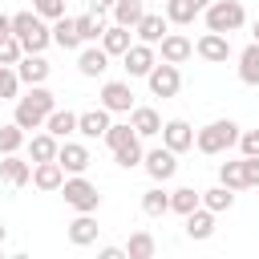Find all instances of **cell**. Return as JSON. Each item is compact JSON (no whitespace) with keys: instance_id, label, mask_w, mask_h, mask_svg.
<instances>
[{"instance_id":"obj_33","label":"cell","mask_w":259,"mask_h":259,"mask_svg":"<svg viewBox=\"0 0 259 259\" xmlns=\"http://www.w3.org/2000/svg\"><path fill=\"white\" fill-rule=\"evenodd\" d=\"M142 210H146V214H166V210H170V194H166V190H146Z\"/></svg>"},{"instance_id":"obj_21","label":"cell","mask_w":259,"mask_h":259,"mask_svg":"<svg viewBox=\"0 0 259 259\" xmlns=\"http://www.w3.org/2000/svg\"><path fill=\"white\" fill-rule=\"evenodd\" d=\"M239 77H243L247 85H259V40L243 49V57H239Z\"/></svg>"},{"instance_id":"obj_35","label":"cell","mask_w":259,"mask_h":259,"mask_svg":"<svg viewBox=\"0 0 259 259\" xmlns=\"http://www.w3.org/2000/svg\"><path fill=\"white\" fill-rule=\"evenodd\" d=\"M125 255H130V259H150V255H154V239H150L146 231H138V235L130 239V247H125Z\"/></svg>"},{"instance_id":"obj_20","label":"cell","mask_w":259,"mask_h":259,"mask_svg":"<svg viewBox=\"0 0 259 259\" xmlns=\"http://www.w3.org/2000/svg\"><path fill=\"white\" fill-rule=\"evenodd\" d=\"M53 40L61 45V49H73L77 40H81V32H77V16H57V28H53Z\"/></svg>"},{"instance_id":"obj_31","label":"cell","mask_w":259,"mask_h":259,"mask_svg":"<svg viewBox=\"0 0 259 259\" xmlns=\"http://www.w3.org/2000/svg\"><path fill=\"white\" fill-rule=\"evenodd\" d=\"M57 158V138L53 134H36L32 138V162H49Z\"/></svg>"},{"instance_id":"obj_3","label":"cell","mask_w":259,"mask_h":259,"mask_svg":"<svg viewBox=\"0 0 259 259\" xmlns=\"http://www.w3.org/2000/svg\"><path fill=\"white\" fill-rule=\"evenodd\" d=\"M12 32L20 36V45H24L28 53H40V49L49 45V36H53V32L40 24V16H32V12H16V16H12Z\"/></svg>"},{"instance_id":"obj_46","label":"cell","mask_w":259,"mask_h":259,"mask_svg":"<svg viewBox=\"0 0 259 259\" xmlns=\"http://www.w3.org/2000/svg\"><path fill=\"white\" fill-rule=\"evenodd\" d=\"M109 4H113V0H89V8H97V12H105Z\"/></svg>"},{"instance_id":"obj_43","label":"cell","mask_w":259,"mask_h":259,"mask_svg":"<svg viewBox=\"0 0 259 259\" xmlns=\"http://www.w3.org/2000/svg\"><path fill=\"white\" fill-rule=\"evenodd\" d=\"M243 166H247V186H255V182H259V158H251V154H247V158H243Z\"/></svg>"},{"instance_id":"obj_15","label":"cell","mask_w":259,"mask_h":259,"mask_svg":"<svg viewBox=\"0 0 259 259\" xmlns=\"http://www.w3.org/2000/svg\"><path fill=\"white\" fill-rule=\"evenodd\" d=\"M158 134L166 138V146H170L174 154H178V150H186V146L194 142V134H190V125H186V121H166Z\"/></svg>"},{"instance_id":"obj_22","label":"cell","mask_w":259,"mask_h":259,"mask_svg":"<svg viewBox=\"0 0 259 259\" xmlns=\"http://www.w3.org/2000/svg\"><path fill=\"white\" fill-rule=\"evenodd\" d=\"M134 28L142 32V40H146V45H154V40H162V36H166V20H162V16H154V12H142V20H138Z\"/></svg>"},{"instance_id":"obj_28","label":"cell","mask_w":259,"mask_h":259,"mask_svg":"<svg viewBox=\"0 0 259 259\" xmlns=\"http://www.w3.org/2000/svg\"><path fill=\"white\" fill-rule=\"evenodd\" d=\"M113 12H117V24L134 28L142 20V0H113Z\"/></svg>"},{"instance_id":"obj_38","label":"cell","mask_w":259,"mask_h":259,"mask_svg":"<svg viewBox=\"0 0 259 259\" xmlns=\"http://www.w3.org/2000/svg\"><path fill=\"white\" fill-rule=\"evenodd\" d=\"M194 206H198V194H194L190 186H182V190L170 194V210H182V214H186V210H194Z\"/></svg>"},{"instance_id":"obj_5","label":"cell","mask_w":259,"mask_h":259,"mask_svg":"<svg viewBox=\"0 0 259 259\" xmlns=\"http://www.w3.org/2000/svg\"><path fill=\"white\" fill-rule=\"evenodd\" d=\"M61 190H65V202L77 206V210H93V206H97V186L85 182V178H65Z\"/></svg>"},{"instance_id":"obj_26","label":"cell","mask_w":259,"mask_h":259,"mask_svg":"<svg viewBox=\"0 0 259 259\" xmlns=\"http://www.w3.org/2000/svg\"><path fill=\"white\" fill-rule=\"evenodd\" d=\"M45 121H49V134H53V138H65V134L77 130V113H69V109H53Z\"/></svg>"},{"instance_id":"obj_6","label":"cell","mask_w":259,"mask_h":259,"mask_svg":"<svg viewBox=\"0 0 259 259\" xmlns=\"http://www.w3.org/2000/svg\"><path fill=\"white\" fill-rule=\"evenodd\" d=\"M178 85H182V77H178V65H154L150 69V89L158 93V97H174L178 93Z\"/></svg>"},{"instance_id":"obj_45","label":"cell","mask_w":259,"mask_h":259,"mask_svg":"<svg viewBox=\"0 0 259 259\" xmlns=\"http://www.w3.org/2000/svg\"><path fill=\"white\" fill-rule=\"evenodd\" d=\"M0 32H12V16H4V12H0Z\"/></svg>"},{"instance_id":"obj_14","label":"cell","mask_w":259,"mask_h":259,"mask_svg":"<svg viewBox=\"0 0 259 259\" xmlns=\"http://www.w3.org/2000/svg\"><path fill=\"white\" fill-rule=\"evenodd\" d=\"M16 77H20V81H28V85H40V81L49 77V61H45V57H36V53H28V57L20 61Z\"/></svg>"},{"instance_id":"obj_18","label":"cell","mask_w":259,"mask_h":259,"mask_svg":"<svg viewBox=\"0 0 259 259\" xmlns=\"http://www.w3.org/2000/svg\"><path fill=\"white\" fill-rule=\"evenodd\" d=\"M210 231H214L210 206H206V210H198V206H194V210H186V235H190V239H206Z\"/></svg>"},{"instance_id":"obj_29","label":"cell","mask_w":259,"mask_h":259,"mask_svg":"<svg viewBox=\"0 0 259 259\" xmlns=\"http://www.w3.org/2000/svg\"><path fill=\"white\" fill-rule=\"evenodd\" d=\"M113 154H117V166H138V162H142V142H138V134H134L130 142L113 146Z\"/></svg>"},{"instance_id":"obj_36","label":"cell","mask_w":259,"mask_h":259,"mask_svg":"<svg viewBox=\"0 0 259 259\" xmlns=\"http://www.w3.org/2000/svg\"><path fill=\"white\" fill-rule=\"evenodd\" d=\"M20 142H24V125H20V121H12V125H0V150H4V154H12Z\"/></svg>"},{"instance_id":"obj_24","label":"cell","mask_w":259,"mask_h":259,"mask_svg":"<svg viewBox=\"0 0 259 259\" xmlns=\"http://www.w3.org/2000/svg\"><path fill=\"white\" fill-rule=\"evenodd\" d=\"M101 49H105V53H125V49H130V28H125V24L105 28V32H101Z\"/></svg>"},{"instance_id":"obj_4","label":"cell","mask_w":259,"mask_h":259,"mask_svg":"<svg viewBox=\"0 0 259 259\" xmlns=\"http://www.w3.org/2000/svg\"><path fill=\"white\" fill-rule=\"evenodd\" d=\"M231 142H239V125L235 121H210L206 130H198V150L202 154H219Z\"/></svg>"},{"instance_id":"obj_12","label":"cell","mask_w":259,"mask_h":259,"mask_svg":"<svg viewBox=\"0 0 259 259\" xmlns=\"http://www.w3.org/2000/svg\"><path fill=\"white\" fill-rule=\"evenodd\" d=\"M174 166H178V162H174V150H170V146H166V150H150V154H146V170H150L158 182H166V178L174 174Z\"/></svg>"},{"instance_id":"obj_47","label":"cell","mask_w":259,"mask_h":259,"mask_svg":"<svg viewBox=\"0 0 259 259\" xmlns=\"http://www.w3.org/2000/svg\"><path fill=\"white\" fill-rule=\"evenodd\" d=\"M190 4H194V8H206V4H210V0H190Z\"/></svg>"},{"instance_id":"obj_48","label":"cell","mask_w":259,"mask_h":259,"mask_svg":"<svg viewBox=\"0 0 259 259\" xmlns=\"http://www.w3.org/2000/svg\"><path fill=\"white\" fill-rule=\"evenodd\" d=\"M255 40H259V20H255Z\"/></svg>"},{"instance_id":"obj_42","label":"cell","mask_w":259,"mask_h":259,"mask_svg":"<svg viewBox=\"0 0 259 259\" xmlns=\"http://www.w3.org/2000/svg\"><path fill=\"white\" fill-rule=\"evenodd\" d=\"M36 8H40L45 16H61V12H65V0H36Z\"/></svg>"},{"instance_id":"obj_25","label":"cell","mask_w":259,"mask_h":259,"mask_svg":"<svg viewBox=\"0 0 259 259\" xmlns=\"http://www.w3.org/2000/svg\"><path fill=\"white\" fill-rule=\"evenodd\" d=\"M77 65H81V73H85V77H97V73H105V65H109V53H105V49H85Z\"/></svg>"},{"instance_id":"obj_40","label":"cell","mask_w":259,"mask_h":259,"mask_svg":"<svg viewBox=\"0 0 259 259\" xmlns=\"http://www.w3.org/2000/svg\"><path fill=\"white\" fill-rule=\"evenodd\" d=\"M16 81H20V77L0 65V97H16Z\"/></svg>"},{"instance_id":"obj_37","label":"cell","mask_w":259,"mask_h":259,"mask_svg":"<svg viewBox=\"0 0 259 259\" xmlns=\"http://www.w3.org/2000/svg\"><path fill=\"white\" fill-rule=\"evenodd\" d=\"M194 12H198V8H194L190 0H166V16H170L174 24H186Z\"/></svg>"},{"instance_id":"obj_27","label":"cell","mask_w":259,"mask_h":259,"mask_svg":"<svg viewBox=\"0 0 259 259\" xmlns=\"http://www.w3.org/2000/svg\"><path fill=\"white\" fill-rule=\"evenodd\" d=\"M130 125H134V134H158V130H162V117H158L150 105H138Z\"/></svg>"},{"instance_id":"obj_32","label":"cell","mask_w":259,"mask_h":259,"mask_svg":"<svg viewBox=\"0 0 259 259\" xmlns=\"http://www.w3.org/2000/svg\"><path fill=\"white\" fill-rule=\"evenodd\" d=\"M223 186H231V190L247 186V166H243V158H239V162H223Z\"/></svg>"},{"instance_id":"obj_30","label":"cell","mask_w":259,"mask_h":259,"mask_svg":"<svg viewBox=\"0 0 259 259\" xmlns=\"http://www.w3.org/2000/svg\"><path fill=\"white\" fill-rule=\"evenodd\" d=\"M20 53H24L20 36H16V32H0V65H12V61H20Z\"/></svg>"},{"instance_id":"obj_10","label":"cell","mask_w":259,"mask_h":259,"mask_svg":"<svg viewBox=\"0 0 259 259\" xmlns=\"http://www.w3.org/2000/svg\"><path fill=\"white\" fill-rule=\"evenodd\" d=\"M190 53H194V45H190L182 32H170V36H162V61H170V65H182Z\"/></svg>"},{"instance_id":"obj_39","label":"cell","mask_w":259,"mask_h":259,"mask_svg":"<svg viewBox=\"0 0 259 259\" xmlns=\"http://www.w3.org/2000/svg\"><path fill=\"white\" fill-rule=\"evenodd\" d=\"M101 138H105L109 146H121V142H130V138H134V125H109Z\"/></svg>"},{"instance_id":"obj_44","label":"cell","mask_w":259,"mask_h":259,"mask_svg":"<svg viewBox=\"0 0 259 259\" xmlns=\"http://www.w3.org/2000/svg\"><path fill=\"white\" fill-rule=\"evenodd\" d=\"M121 255H125L121 247H101V259H121Z\"/></svg>"},{"instance_id":"obj_19","label":"cell","mask_w":259,"mask_h":259,"mask_svg":"<svg viewBox=\"0 0 259 259\" xmlns=\"http://www.w3.org/2000/svg\"><path fill=\"white\" fill-rule=\"evenodd\" d=\"M69 239H73L77 247H85V243H93V239H97V223L89 219V210H81V214L69 223Z\"/></svg>"},{"instance_id":"obj_23","label":"cell","mask_w":259,"mask_h":259,"mask_svg":"<svg viewBox=\"0 0 259 259\" xmlns=\"http://www.w3.org/2000/svg\"><path fill=\"white\" fill-rule=\"evenodd\" d=\"M77 32H81V40H97L101 32H105V16L93 8V12H85V16H77Z\"/></svg>"},{"instance_id":"obj_16","label":"cell","mask_w":259,"mask_h":259,"mask_svg":"<svg viewBox=\"0 0 259 259\" xmlns=\"http://www.w3.org/2000/svg\"><path fill=\"white\" fill-rule=\"evenodd\" d=\"M101 97H105V109H130V105H134V93H130L125 81H109V85L101 89Z\"/></svg>"},{"instance_id":"obj_13","label":"cell","mask_w":259,"mask_h":259,"mask_svg":"<svg viewBox=\"0 0 259 259\" xmlns=\"http://www.w3.org/2000/svg\"><path fill=\"white\" fill-rule=\"evenodd\" d=\"M0 178H4L8 186H24V182L32 178V166H28L24 158H16V154H8V158L0 162Z\"/></svg>"},{"instance_id":"obj_7","label":"cell","mask_w":259,"mask_h":259,"mask_svg":"<svg viewBox=\"0 0 259 259\" xmlns=\"http://www.w3.org/2000/svg\"><path fill=\"white\" fill-rule=\"evenodd\" d=\"M194 53L202 57V61H210V65H219V61H227L231 57V40L223 36V32H206L198 45H194Z\"/></svg>"},{"instance_id":"obj_2","label":"cell","mask_w":259,"mask_h":259,"mask_svg":"<svg viewBox=\"0 0 259 259\" xmlns=\"http://www.w3.org/2000/svg\"><path fill=\"white\" fill-rule=\"evenodd\" d=\"M243 20H247V12H243L239 0H214V4H206V28L210 32H231Z\"/></svg>"},{"instance_id":"obj_34","label":"cell","mask_w":259,"mask_h":259,"mask_svg":"<svg viewBox=\"0 0 259 259\" xmlns=\"http://www.w3.org/2000/svg\"><path fill=\"white\" fill-rule=\"evenodd\" d=\"M202 202H206L210 210H227V206L235 202V194H231V186H214V190H202Z\"/></svg>"},{"instance_id":"obj_11","label":"cell","mask_w":259,"mask_h":259,"mask_svg":"<svg viewBox=\"0 0 259 259\" xmlns=\"http://www.w3.org/2000/svg\"><path fill=\"white\" fill-rule=\"evenodd\" d=\"M125 69H130V77L150 73V69H154V49H150V45H130V49H125Z\"/></svg>"},{"instance_id":"obj_41","label":"cell","mask_w":259,"mask_h":259,"mask_svg":"<svg viewBox=\"0 0 259 259\" xmlns=\"http://www.w3.org/2000/svg\"><path fill=\"white\" fill-rule=\"evenodd\" d=\"M239 142H243V154H251V158H259V130H251V134H243Z\"/></svg>"},{"instance_id":"obj_9","label":"cell","mask_w":259,"mask_h":259,"mask_svg":"<svg viewBox=\"0 0 259 259\" xmlns=\"http://www.w3.org/2000/svg\"><path fill=\"white\" fill-rule=\"evenodd\" d=\"M57 162H61L65 170L81 174V170L89 166V150H85L81 142H65V146H57Z\"/></svg>"},{"instance_id":"obj_17","label":"cell","mask_w":259,"mask_h":259,"mask_svg":"<svg viewBox=\"0 0 259 259\" xmlns=\"http://www.w3.org/2000/svg\"><path fill=\"white\" fill-rule=\"evenodd\" d=\"M77 130H81L85 138H101V134L109 130V117H105V109H89V113H77Z\"/></svg>"},{"instance_id":"obj_49","label":"cell","mask_w":259,"mask_h":259,"mask_svg":"<svg viewBox=\"0 0 259 259\" xmlns=\"http://www.w3.org/2000/svg\"><path fill=\"white\" fill-rule=\"evenodd\" d=\"M0 243H4V223H0Z\"/></svg>"},{"instance_id":"obj_1","label":"cell","mask_w":259,"mask_h":259,"mask_svg":"<svg viewBox=\"0 0 259 259\" xmlns=\"http://www.w3.org/2000/svg\"><path fill=\"white\" fill-rule=\"evenodd\" d=\"M49 113H53V93L40 89V85H32V93L16 101V121H20L24 130H36Z\"/></svg>"},{"instance_id":"obj_8","label":"cell","mask_w":259,"mask_h":259,"mask_svg":"<svg viewBox=\"0 0 259 259\" xmlns=\"http://www.w3.org/2000/svg\"><path fill=\"white\" fill-rule=\"evenodd\" d=\"M32 182H36L40 190H61V182H65V166H61L57 158H49V162H36V170H32Z\"/></svg>"}]
</instances>
